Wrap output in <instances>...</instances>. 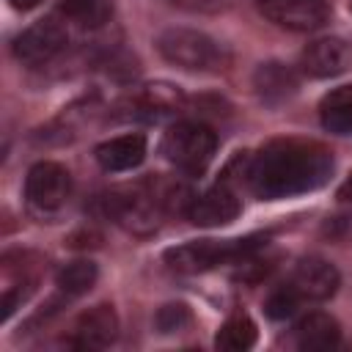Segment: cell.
<instances>
[{"instance_id":"6da1fadb","label":"cell","mask_w":352,"mask_h":352,"mask_svg":"<svg viewBox=\"0 0 352 352\" xmlns=\"http://www.w3.org/2000/svg\"><path fill=\"white\" fill-rule=\"evenodd\" d=\"M333 173V154L314 140H272L248 168L253 192L264 201L292 198L322 187Z\"/></svg>"},{"instance_id":"7a4b0ae2","label":"cell","mask_w":352,"mask_h":352,"mask_svg":"<svg viewBox=\"0 0 352 352\" xmlns=\"http://www.w3.org/2000/svg\"><path fill=\"white\" fill-rule=\"evenodd\" d=\"M264 242H267V236H261V234H253V236H245V239H223V242H217V239L184 242V245H176V248L165 250V264L176 272L195 275V272L214 270L217 264L245 261Z\"/></svg>"},{"instance_id":"3957f363","label":"cell","mask_w":352,"mask_h":352,"mask_svg":"<svg viewBox=\"0 0 352 352\" xmlns=\"http://www.w3.org/2000/svg\"><path fill=\"white\" fill-rule=\"evenodd\" d=\"M157 50L168 63L187 69V72H214L226 63L223 47L212 36L192 30V28L162 30L157 38Z\"/></svg>"},{"instance_id":"277c9868","label":"cell","mask_w":352,"mask_h":352,"mask_svg":"<svg viewBox=\"0 0 352 352\" xmlns=\"http://www.w3.org/2000/svg\"><path fill=\"white\" fill-rule=\"evenodd\" d=\"M217 148V135L204 124H176L162 138V154L187 173H201Z\"/></svg>"},{"instance_id":"5b68a950","label":"cell","mask_w":352,"mask_h":352,"mask_svg":"<svg viewBox=\"0 0 352 352\" xmlns=\"http://www.w3.org/2000/svg\"><path fill=\"white\" fill-rule=\"evenodd\" d=\"M69 170L60 162L41 160L36 162L25 176V198L38 212H52L69 198Z\"/></svg>"},{"instance_id":"8992f818","label":"cell","mask_w":352,"mask_h":352,"mask_svg":"<svg viewBox=\"0 0 352 352\" xmlns=\"http://www.w3.org/2000/svg\"><path fill=\"white\" fill-rule=\"evenodd\" d=\"M69 41V33L60 22H55L52 16L33 22L30 28H25L16 38H14V55L22 63H44L50 58H55Z\"/></svg>"},{"instance_id":"52a82bcc","label":"cell","mask_w":352,"mask_h":352,"mask_svg":"<svg viewBox=\"0 0 352 352\" xmlns=\"http://www.w3.org/2000/svg\"><path fill=\"white\" fill-rule=\"evenodd\" d=\"M261 11L278 28L297 33L316 30L330 16L327 0H261Z\"/></svg>"},{"instance_id":"ba28073f","label":"cell","mask_w":352,"mask_h":352,"mask_svg":"<svg viewBox=\"0 0 352 352\" xmlns=\"http://www.w3.org/2000/svg\"><path fill=\"white\" fill-rule=\"evenodd\" d=\"M292 286L302 300L322 302V300H330L338 292L341 275L330 261H324L319 256H308V258L297 261V267L292 272Z\"/></svg>"},{"instance_id":"9c48e42d","label":"cell","mask_w":352,"mask_h":352,"mask_svg":"<svg viewBox=\"0 0 352 352\" xmlns=\"http://www.w3.org/2000/svg\"><path fill=\"white\" fill-rule=\"evenodd\" d=\"M300 66L305 74L316 77V80H327V77H338L352 66V52L346 47V41L330 36V38H316L302 50Z\"/></svg>"},{"instance_id":"30bf717a","label":"cell","mask_w":352,"mask_h":352,"mask_svg":"<svg viewBox=\"0 0 352 352\" xmlns=\"http://www.w3.org/2000/svg\"><path fill=\"white\" fill-rule=\"evenodd\" d=\"M104 209L113 220H118L124 228L135 234H148L157 228V212L148 195H140L135 190H113L104 198Z\"/></svg>"},{"instance_id":"8fae6325","label":"cell","mask_w":352,"mask_h":352,"mask_svg":"<svg viewBox=\"0 0 352 352\" xmlns=\"http://www.w3.org/2000/svg\"><path fill=\"white\" fill-rule=\"evenodd\" d=\"M239 209H242L239 198L226 184H217V187H212V190H206V192H201L198 198L190 201L187 217L195 226L212 228V226H226V223L236 220Z\"/></svg>"},{"instance_id":"7c38bea8","label":"cell","mask_w":352,"mask_h":352,"mask_svg":"<svg viewBox=\"0 0 352 352\" xmlns=\"http://www.w3.org/2000/svg\"><path fill=\"white\" fill-rule=\"evenodd\" d=\"M118 336V316L113 305L102 302L80 314L74 324V344L82 349H104Z\"/></svg>"},{"instance_id":"4fadbf2b","label":"cell","mask_w":352,"mask_h":352,"mask_svg":"<svg viewBox=\"0 0 352 352\" xmlns=\"http://www.w3.org/2000/svg\"><path fill=\"white\" fill-rule=\"evenodd\" d=\"M94 154H96V162L110 173L132 170L146 160V138L140 132L118 135V138H110V140L99 143Z\"/></svg>"},{"instance_id":"5bb4252c","label":"cell","mask_w":352,"mask_h":352,"mask_svg":"<svg viewBox=\"0 0 352 352\" xmlns=\"http://www.w3.org/2000/svg\"><path fill=\"white\" fill-rule=\"evenodd\" d=\"M294 336L300 349H333L341 341V327L330 314L314 311L297 322Z\"/></svg>"},{"instance_id":"9a60e30c","label":"cell","mask_w":352,"mask_h":352,"mask_svg":"<svg viewBox=\"0 0 352 352\" xmlns=\"http://www.w3.org/2000/svg\"><path fill=\"white\" fill-rule=\"evenodd\" d=\"M253 85H256V94L267 102V104H278L289 96H294L297 91V74L283 66V63H261L253 74Z\"/></svg>"},{"instance_id":"2e32d148","label":"cell","mask_w":352,"mask_h":352,"mask_svg":"<svg viewBox=\"0 0 352 352\" xmlns=\"http://www.w3.org/2000/svg\"><path fill=\"white\" fill-rule=\"evenodd\" d=\"M319 118L327 132L352 135V85L333 88L319 102Z\"/></svg>"},{"instance_id":"e0dca14e","label":"cell","mask_w":352,"mask_h":352,"mask_svg":"<svg viewBox=\"0 0 352 352\" xmlns=\"http://www.w3.org/2000/svg\"><path fill=\"white\" fill-rule=\"evenodd\" d=\"M256 336H258V330H256L253 319L248 314H236L223 322V327L214 336V346L223 352H242L256 344Z\"/></svg>"},{"instance_id":"ac0fdd59","label":"cell","mask_w":352,"mask_h":352,"mask_svg":"<svg viewBox=\"0 0 352 352\" xmlns=\"http://www.w3.org/2000/svg\"><path fill=\"white\" fill-rule=\"evenodd\" d=\"M96 278H99L96 264L88 261V258H77V261H69V264H63L58 270L55 283H58V289L66 297H80V294H85V292L94 289Z\"/></svg>"},{"instance_id":"d6986e66","label":"cell","mask_w":352,"mask_h":352,"mask_svg":"<svg viewBox=\"0 0 352 352\" xmlns=\"http://www.w3.org/2000/svg\"><path fill=\"white\" fill-rule=\"evenodd\" d=\"M60 8L69 19L80 22L82 28H99L113 14L110 0H60Z\"/></svg>"},{"instance_id":"ffe728a7","label":"cell","mask_w":352,"mask_h":352,"mask_svg":"<svg viewBox=\"0 0 352 352\" xmlns=\"http://www.w3.org/2000/svg\"><path fill=\"white\" fill-rule=\"evenodd\" d=\"M190 322H192V314L184 302H168L154 316V324L160 333H179V330L190 327Z\"/></svg>"},{"instance_id":"44dd1931","label":"cell","mask_w":352,"mask_h":352,"mask_svg":"<svg viewBox=\"0 0 352 352\" xmlns=\"http://www.w3.org/2000/svg\"><path fill=\"white\" fill-rule=\"evenodd\" d=\"M300 300H302V297H300V294L294 292V286L289 283V286H283V289H278V292H272V294L267 297L264 311H267L270 319H289V316L297 311Z\"/></svg>"},{"instance_id":"7402d4cb","label":"cell","mask_w":352,"mask_h":352,"mask_svg":"<svg viewBox=\"0 0 352 352\" xmlns=\"http://www.w3.org/2000/svg\"><path fill=\"white\" fill-rule=\"evenodd\" d=\"M322 236L330 239V242H338V245L352 242V212L327 217V220L322 223Z\"/></svg>"},{"instance_id":"603a6c76","label":"cell","mask_w":352,"mask_h":352,"mask_svg":"<svg viewBox=\"0 0 352 352\" xmlns=\"http://www.w3.org/2000/svg\"><path fill=\"white\" fill-rule=\"evenodd\" d=\"M338 201H352V170H349V176L341 182V187H338Z\"/></svg>"},{"instance_id":"cb8c5ba5","label":"cell","mask_w":352,"mask_h":352,"mask_svg":"<svg viewBox=\"0 0 352 352\" xmlns=\"http://www.w3.org/2000/svg\"><path fill=\"white\" fill-rule=\"evenodd\" d=\"M8 3H11L16 11H30V8H36L41 0H8Z\"/></svg>"},{"instance_id":"d4e9b609","label":"cell","mask_w":352,"mask_h":352,"mask_svg":"<svg viewBox=\"0 0 352 352\" xmlns=\"http://www.w3.org/2000/svg\"><path fill=\"white\" fill-rule=\"evenodd\" d=\"M349 8H352V3H349Z\"/></svg>"}]
</instances>
